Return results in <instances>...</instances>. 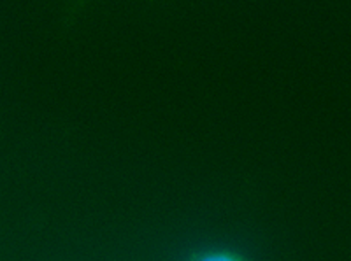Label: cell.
Returning <instances> with one entry per match:
<instances>
[{"mask_svg": "<svg viewBox=\"0 0 351 261\" xmlns=\"http://www.w3.org/2000/svg\"><path fill=\"white\" fill-rule=\"evenodd\" d=\"M188 261H247V258L239 251L219 247V249H206L192 254Z\"/></svg>", "mask_w": 351, "mask_h": 261, "instance_id": "obj_1", "label": "cell"}]
</instances>
